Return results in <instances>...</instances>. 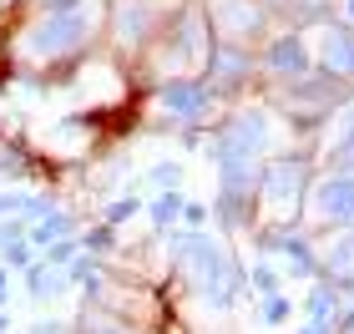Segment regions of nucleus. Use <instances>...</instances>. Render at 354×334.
<instances>
[{"instance_id": "nucleus-1", "label": "nucleus", "mask_w": 354, "mask_h": 334, "mask_svg": "<svg viewBox=\"0 0 354 334\" xmlns=\"http://www.w3.org/2000/svg\"><path fill=\"white\" fill-rule=\"evenodd\" d=\"M102 26H106L102 0H82V6H66V10H36L15 30L10 51L21 61H30V66H66V61L91 51Z\"/></svg>"}, {"instance_id": "nucleus-2", "label": "nucleus", "mask_w": 354, "mask_h": 334, "mask_svg": "<svg viewBox=\"0 0 354 334\" xmlns=\"http://www.w3.org/2000/svg\"><path fill=\"white\" fill-rule=\"evenodd\" d=\"M177 274H183L187 284V294L198 299V304L207 309H218V314H228L238 304V294H243V268H238V253L223 243V238L213 233H203V228H187V233H177Z\"/></svg>"}, {"instance_id": "nucleus-3", "label": "nucleus", "mask_w": 354, "mask_h": 334, "mask_svg": "<svg viewBox=\"0 0 354 334\" xmlns=\"http://www.w3.org/2000/svg\"><path fill=\"white\" fill-rule=\"evenodd\" d=\"M147 51H157L152 56L157 86H167V82H203L207 56H213V30H207L203 6H187L183 0V10L162 26V36H157Z\"/></svg>"}, {"instance_id": "nucleus-4", "label": "nucleus", "mask_w": 354, "mask_h": 334, "mask_svg": "<svg viewBox=\"0 0 354 334\" xmlns=\"http://www.w3.org/2000/svg\"><path fill=\"white\" fill-rule=\"evenodd\" d=\"M314 183L309 157H273L259 172V223L263 228H299L304 198Z\"/></svg>"}, {"instance_id": "nucleus-5", "label": "nucleus", "mask_w": 354, "mask_h": 334, "mask_svg": "<svg viewBox=\"0 0 354 334\" xmlns=\"http://www.w3.org/2000/svg\"><path fill=\"white\" fill-rule=\"evenodd\" d=\"M183 10V0H111V46L117 51H147L162 36V26Z\"/></svg>"}, {"instance_id": "nucleus-6", "label": "nucleus", "mask_w": 354, "mask_h": 334, "mask_svg": "<svg viewBox=\"0 0 354 334\" xmlns=\"http://www.w3.org/2000/svg\"><path fill=\"white\" fill-rule=\"evenodd\" d=\"M344 102H349L344 82H334V76H324V71H309V76H299V82H279L273 86V106H283L299 127L324 122L329 111H339Z\"/></svg>"}, {"instance_id": "nucleus-7", "label": "nucleus", "mask_w": 354, "mask_h": 334, "mask_svg": "<svg viewBox=\"0 0 354 334\" xmlns=\"http://www.w3.org/2000/svg\"><path fill=\"white\" fill-rule=\"evenodd\" d=\"M207 30L218 46H238V51H259L268 30V6L263 0H207Z\"/></svg>"}, {"instance_id": "nucleus-8", "label": "nucleus", "mask_w": 354, "mask_h": 334, "mask_svg": "<svg viewBox=\"0 0 354 334\" xmlns=\"http://www.w3.org/2000/svg\"><path fill=\"white\" fill-rule=\"evenodd\" d=\"M304 213L324 233L354 228V172H324V178H314L309 198H304Z\"/></svg>"}, {"instance_id": "nucleus-9", "label": "nucleus", "mask_w": 354, "mask_h": 334, "mask_svg": "<svg viewBox=\"0 0 354 334\" xmlns=\"http://www.w3.org/2000/svg\"><path fill=\"white\" fill-rule=\"evenodd\" d=\"M152 111L167 127H203L218 117V97L207 91V82H167L152 91Z\"/></svg>"}, {"instance_id": "nucleus-10", "label": "nucleus", "mask_w": 354, "mask_h": 334, "mask_svg": "<svg viewBox=\"0 0 354 334\" xmlns=\"http://www.w3.org/2000/svg\"><path fill=\"white\" fill-rule=\"evenodd\" d=\"M259 71L268 76L273 86L309 76L314 71V46H309V36H304V30H283V36H273L263 51H259Z\"/></svg>"}, {"instance_id": "nucleus-11", "label": "nucleus", "mask_w": 354, "mask_h": 334, "mask_svg": "<svg viewBox=\"0 0 354 334\" xmlns=\"http://www.w3.org/2000/svg\"><path fill=\"white\" fill-rule=\"evenodd\" d=\"M253 76H259V51H238V46H218V41H213V56H207L203 82H207V91H213L218 102L248 91Z\"/></svg>"}, {"instance_id": "nucleus-12", "label": "nucleus", "mask_w": 354, "mask_h": 334, "mask_svg": "<svg viewBox=\"0 0 354 334\" xmlns=\"http://www.w3.org/2000/svg\"><path fill=\"white\" fill-rule=\"evenodd\" d=\"M314 71L334 76V82H354V26L324 21L319 26V51H314Z\"/></svg>"}, {"instance_id": "nucleus-13", "label": "nucleus", "mask_w": 354, "mask_h": 334, "mask_svg": "<svg viewBox=\"0 0 354 334\" xmlns=\"http://www.w3.org/2000/svg\"><path fill=\"white\" fill-rule=\"evenodd\" d=\"M319 279L329 289H354V228L329 233V243L319 248Z\"/></svg>"}, {"instance_id": "nucleus-14", "label": "nucleus", "mask_w": 354, "mask_h": 334, "mask_svg": "<svg viewBox=\"0 0 354 334\" xmlns=\"http://www.w3.org/2000/svg\"><path fill=\"white\" fill-rule=\"evenodd\" d=\"M263 6H268V15L279 10V15L294 21V30H304V26H324L329 10H334V0H263Z\"/></svg>"}, {"instance_id": "nucleus-15", "label": "nucleus", "mask_w": 354, "mask_h": 334, "mask_svg": "<svg viewBox=\"0 0 354 334\" xmlns=\"http://www.w3.org/2000/svg\"><path fill=\"white\" fill-rule=\"evenodd\" d=\"M66 284H71V274H66V268H56V263H30L26 268L30 299H56V294H66Z\"/></svg>"}, {"instance_id": "nucleus-16", "label": "nucleus", "mask_w": 354, "mask_h": 334, "mask_svg": "<svg viewBox=\"0 0 354 334\" xmlns=\"http://www.w3.org/2000/svg\"><path fill=\"white\" fill-rule=\"evenodd\" d=\"M304 314H309L314 324H329L334 329V319H339V289H329V284L319 279L314 289L304 294Z\"/></svg>"}, {"instance_id": "nucleus-17", "label": "nucleus", "mask_w": 354, "mask_h": 334, "mask_svg": "<svg viewBox=\"0 0 354 334\" xmlns=\"http://www.w3.org/2000/svg\"><path fill=\"white\" fill-rule=\"evenodd\" d=\"M76 233V218L71 213H46L41 223H36V228H30V238H36V243H61V238H71Z\"/></svg>"}, {"instance_id": "nucleus-18", "label": "nucleus", "mask_w": 354, "mask_h": 334, "mask_svg": "<svg viewBox=\"0 0 354 334\" xmlns=\"http://www.w3.org/2000/svg\"><path fill=\"white\" fill-rule=\"evenodd\" d=\"M183 208H187V203L177 198V193H162V198L152 203V223H157V228H172V223L183 218Z\"/></svg>"}, {"instance_id": "nucleus-19", "label": "nucleus", "mask_w": 354, "mask_h": 334, "mask_svg": "<svg viewBox=\"0 0 354 334\" xmlns=\"http://www.w3.org/2000/svg\"><path fill=\"white\" fill-rule=\"evenodd\" d=\"M248 284H253V294H259V299H263V294H279V268L259 259V263L248 268Z\"/></svg>"}, {"instance_id": "nucleus-20", "label": "nucleus", "mask_w": 354, "mask_h": 334, "mask_svg": "<svg viewBox=\"0 0 354 334\" xmlns=\"http://www.w3.org/2000/svg\"><path fill=\"white\" fill-rule=\"evenodd\" d=\"M288 309H294V304H288L283 294H263V299H259V319H263V324H283Z\"/></svg>"}, {"instance_id": "nucleus-21", "label": "nucleus", "mask_w": 354, "mask_h": 334, "mask_svg": "<svg viewBox=\"0 0 354 334\" xmlns=\"http://www.w3.org/2000/svg\"><path fill=\"white\" fill-rule=\"evenodd\" d=\"M82 334H132V329H127V324H117V319H106V314H86V319H82Z\"/></svg>"}, {"instance_id": "nucleus-22", "label": "nucleus", "mask_w": 354, "mask_h": 334, "mask_svg": "<svg viewBox=\"0 0 354 334\" xmlns=\"http://www.w3.org/2000/svg\"><path fill=\"white\" fill-rule=\"evenodd\" d=\"M152 183L162 187V193H177V183H183V167H177V163H157V167H152Z\"/></svg>"}, {"instance_id": "nucleus-23", "label": "nucleus", "mask_w": 354, "mask_h": 334, "mask_svg": "<svg viewBox=\"0 0 354 334\" xmlns=\"http://www.w3.org/2000/svg\"><path fill=\"white\" fill-rule=\"evenodd\" d=\"M46 263H56V268H71V263H76V243H71V238L51 243V248H46Z\"/></svg>"}, {"instance_id": "nucleus-24", "label": "nucleus", "mask_w": 354, "mask_h": 334, "mask_svg": "<svg viewBox=\"0 0 354 334\" xmlns=\"http://www.w3.org/2000/svg\"><path fill=\"white\" fill-rule=\"evenodd\" d=\"M132 213H142V203L137 198H122V203H111V208H106V223H127Z\"/></svg>"}, {"instance_id": "nucleus-25", "label": "nucleus", "mask_w": 354, "mask_h": 334, "mask_svg": "<svg viewBox=\"0 0 354 334\" xmlns=\"http://www.w3.org/2000/svg\"><path fill=\"white\" fill-rule=\"evenodd\" d=\"M6 263H10V268H30V243H26V238L6 248Z\"/></svg>"}, {"instance_id": "nucleus-26", "label": "nucleus", "mask_w": 354, "mask_h": 334, "mask_svg": "<svg viewBox=\"0 0 354 334\" xmlns=\"http://www.w3.org/2000/svg\"><path fill=\"white\" fill-rule=\"evenodd\" d=\"M183 223H187V228H203V223H207V208H203V203H187V208H183Z\"/></svg>"}, {"instance_id": "nucleus-27", "label": "nucleus", "mask_w": 354, "mask_h": 334, "mask_svg": "<svg viewBox=\"0 0 354 334\" xmlns=\"http://www.w3.org/2000/svg\"><path fill=\"white\" fill-rule=\"evenodd\" d=\"M334 334H354V309H344L339 319H334Z\"/></svg>"}, {"instance_id": "nucleus-28", "label": "nucleus", "mask_w": 354, "mask_h": 334, "mask_svg": "<svg viewBox=\"0 0 354 334\" xmlns=\"http://www.w3.org/2000/svg\"><path fill=\"white\" fill-rule=\"evenodd\" d=\"M66 6H82V0H36V10H66Z\"/></svg>"}, {"instance_id": "nucleus-29", "label": "nucleus", "mask_w": 354, "mask_h": 334, "mask_svg": "<svg viewBox=\"0 0 354 334\" xmlns=\"http://www.w3.org/2000/svg\"><path fill=\"white\" fill-rule=\"evenodd\" d=\"M299 334H334V329H329V324H314V319H304V324H299Z\"/></svg>"}, {"instance_id": "nucleus-30", "label": "nucleus", "mask_w": 354, "mask_h": 334, "mask_svg": "<svg viewBox=\"0 0 354 334\" xmlns=\"http://www.w3.org/2000/svg\"><path fill=\"white\" fill-rule=\"evenodd\" d=\"M344 10H349V21H354V0H344Z\"/></svg>"}]
</instances>
